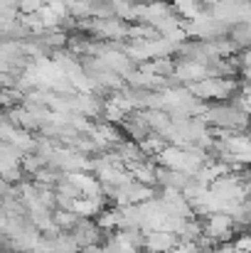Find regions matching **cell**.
<instances>
[{"label": "cell", "instance_id": "6da1fadb", "mask_svg": "<svg viewBox=\"0 0 251 253\" xmlns=\"http://www.w3.org/2000/svg\"><path fill=\"white\" fill-rule=\"evenodd\" d=\"M177 244H180L177 236L175 234H167V231H151L143 239L146 251H151V253H170L172 249H177Z\"/></svg>", "mask_w": 251, "mask_h": 253}]
</instances>
